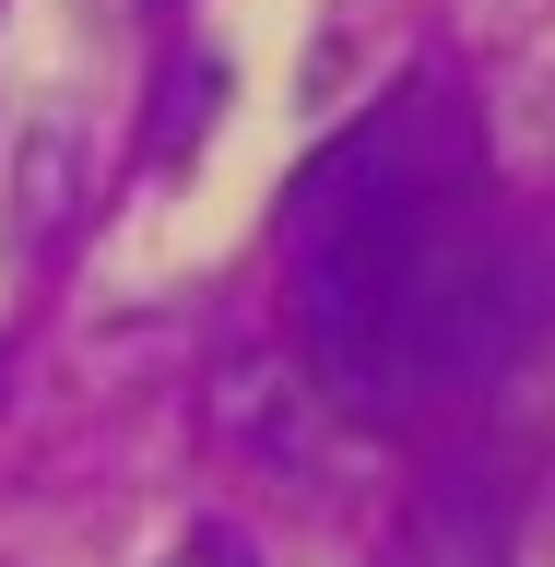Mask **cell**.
Instances as JSON below:
<instances>
[{
  "label": "cell",
  "instance_id": "1",
  "mask_svg": "<svg viewBox=\"0 0 555 567\" xmlns=\"http://www.w3.org/2000/svg\"><path fill=\"white\" fill-rule=\"evenodd\" d=\"M284 284L319 402L425 425L485 402L555 331V225L496 213L485 131L414 83L284 189Z\"/></svg>",
  "mask_w": 555,
  "mask_h": 567
},
{
  "label": "cell",
  "instance_id": "2",
  "mask_svg": "<svg viewBox=\"0 0 555 567\" xmlns=\"http://www.w3.org/2000/svg\"><path fill=\"white\" fill-rule=\"evenodd\" d=\"M508 544H521V461L473 450V461H450L425 485L402 567H508Z\"/></svg>",
  "mask_w": 555,
  "mask_h": 567
},
{
  "label": "cell",
  "instance_id": "3",
  "mask_svg": "<svg viewBox=\"0 0 555 567\" xmlns=\"http://www.w3.org/2000/svg\"><path fill=\"white\" fill-rule=\"evenodd\" d=\"M71 131H35L24 142V260H48L60 248V225H71Z\"/></svg>",
  "mask_w": 555,
  "mask_h": 567
},
{
  "label": "cell",
  "instance_id": "4",
  "mask_svg": "<svg viewBox=\"0 0 555 567\" xmlns=\"http://www.w3.org/2000/svg\"><path fill=\"white\" fill-rule=\"evenodd\" d=\"M166 567H260V544H248L237 520H202V532H177Z\"/></svg>",
  "mask_w": 555,
  "mask_h": 567
},
{
  "label": "cell",
  "instance_id": "5",
  "mask_svg": "<svg viewBox=\"0 0 555 567\" xmlns=\"http://www.w3.org/2000/svg\"><path fill=\"white\" fill-rule=\"evenodd\" d=\"M0 390H12V343H0Z\"/></svg>",
  "mask_w": 555,
  "mask_h": 567
},
{
  "label": "cell",
  "instance_id": "6",
  "mask_svg": "<svg viewBox=\"0 0 555 567\" xmlns=\"http://www.w3.org/2000/svg\"><path fill=\"white\" fill-rule=\"evenodd\" d=\"M131 12H166V0H131Z\"/></svg>",
  "mask_w": 555,
  "mask_h": 567
}]
</instances>
